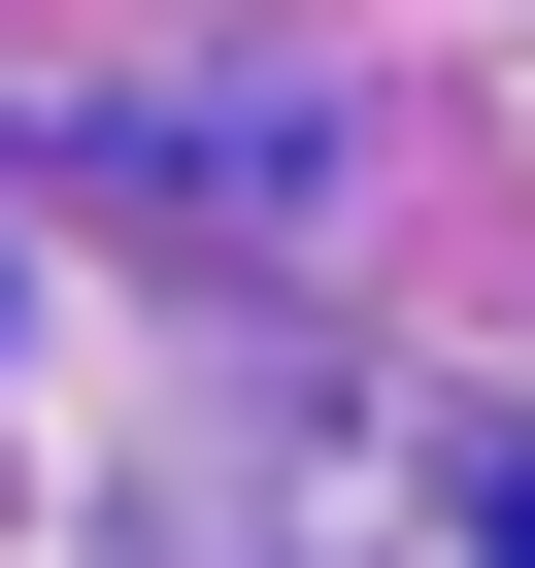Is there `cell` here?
Instances as JSON below:
<instances>
[{
	"label": "cell",
	"mask_w": 535,
	"mask_h": 568,
	"mask_svg": "<svg viewBox=\"0 0 535 568\" xmlns=\"http://www.w3.org/2000/svg\"><path fill=\"white\" fill-rule=\"evenodd\" d=\"M502 568H535V468H502Z\"/></svg>",
	"instance_id": "6da1fadb"
}]
</instances>
